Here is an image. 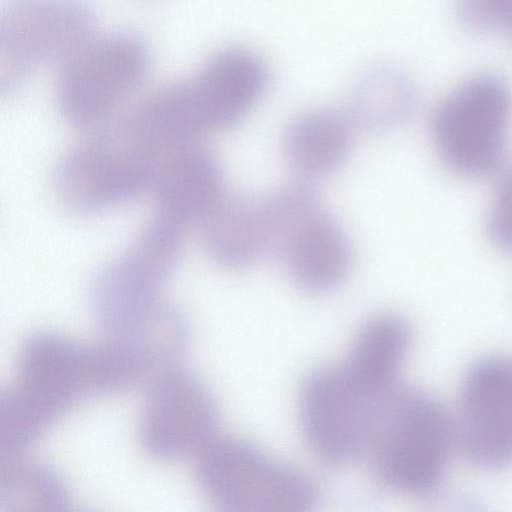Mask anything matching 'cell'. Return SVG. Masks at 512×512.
<instances>
[{
  "instance_id": "6da1fadb",
  "label": "cell",
  "mask_w": 512,
  "mask_h": 512,
  "mask_svg": "<svg viewBox=\"0 0 512 512\" xmlns=\"http://www.w3.org/2000/svg\"><path fill=\"white\" fill-rule=\"evenodd\" d=\"M456 440V423L438 398L398 387L379 411L366 456L383 487L429 498L442 487Z\"/></svg>"
},
{
  "instance_id": "7a4b0ae2",
  "label": "cell",
  "mask_w": 512,
  "mask_h": 512,
  "mask_svg": "<svg viewBox=\"0 0 512 512\" xmlns=\"http://www.w3.org/2000/svg\"><path fill=\"white\" fill-rule=\"evenodd\" d=\"M270 80L264 59L245 47L209 57L194 73L150 96L154 118L173 141H201L238 123L264 95Z\"/></svg>"
},
{
  "instance_id": "3957f363",
  "label": "cell",
  "mask_w": 512,
  "mask_h": 512,
  "mask_svg": "<svg viewBox=\"0 0 512 512\" xmlns=\"http://www.w3.org/2000/svg\"><path fill=\"white\" fill-rule=\"evenodd\" d=\"M151 68L146 42L130 32L92 35L60 64L56 103L72 127L89 132L115 121Z\"/></svg>"
},
{
  "instance_id": "277c9868",
  "label": "cell",
  "mask_w": 512,
  "mask_h": 512,
  "mask_svg": "<svg viewBox=\"0 0 512 512\" xmlns=\"http://www.w3.org/2000/svg\"><path fill=\"white\" fill-rule=\"evenodd\" d=\"M195 479L215 506L229 512H305L318 501L305 472L232 436L216 435L202 448Z\"/></svg>"
},
{
  "instance_id": "5b68a950",
  "label": "cell",
  "mask_w": 512,
  "mask_h": 512,
  "mask_svg": "<svg viewBox=\"0 0 512 512\" xmlns=\"http://www.w3.org/2000/svg\"><path fill=\"white\" fill-rule=\"evenodd\" d=\"M163 155L117 118L60 158L54 172L56 194L77 213L129 203L152 190Z\"/></svg>"
},
{
  "instance_id": "8992f818",
  "label": "cell",
  "mask_w": 512,
  "mask_h": 512,
  "mask_svg": "<svg viewBox=\"0 0 512 512\" xmlns=\"http://www.w3.org/2000/svg\"><path fill=\"white\" fill-rule=\"evenodd\" d=\"M3 393L44 432L91 396L106 395L99 343L84 344L52 331L25 338L16 378Z\"/></svg>"
},
{
  "instance_id": "52a82bcc",
  "label": "cell",
  "mask_w": 512,
  "mask_h": 512,
  "mask_svg": "<svg viewBox=\"0 0 512 512\" xmlns=\"http://www.w3.org/2000/svg\"><path fill=\"white\" fill-rule=\"evenodd\" d=\"M512 120V93L492 74L457 86L433 111L431 133L443 163L468 178H481L502 165Z\"/></svg>"
},
{
  "instance_id": "ba28073f",
  "label": "cell",
  "mask_w": 512,
  "mask_h": 512,
  "mask_svg": "<svg viewBox=\"0 0 512 512\" xmlns=\"http://www.w3.org/2000/svg\"><path fill=\"white\" fill-rule=\"evenodd\" d=\"M183 228L156 217L129 247L93 276L89 301L104 337L119 334L161 299L183 252Z\"/></svg>"
},
{
  "instance_id": "9c48e42d",
  "label": "cell",
  "mask_w": 512,
  "mask_h": 512,
  "mask_svg": "<svg viewBox=\"0 0 512 512\" xmlns=\"http://www.w3.org/2000/svg\"><path fill=\"white\" fill-rule=\"evenodd\" d=\"M269 213L273 255L296 285L325 293L342 284L352 263L350 243L306 183L270 193Z\"/></svg>"
},
{
  "instance_id": "30bf717a",
  "label": "cell",
  "mask_w": 512,
  "mask_h": 512,
  "mask_svg": "<svg viewBox=\"0 0 512 512\" xmlns=\"http://www.w3.org/2000/svg\"><path fill=\"white\" fill-rule=\"evenodd\" d=\"M87 0H6L0 19V91L16 94L44 65L61 64L93 34Z\"/></svg>"
},
{
  "instance_id": "8fae6325",
  "label": "cell",
  "mask_w": 512,
  "mask_h": 512,
  "mask_svg": "<svg viewBox=\"0 0 512 512\" xmlns=\"http://www.w3.org/2000/svg\"><path fill=\"white\" fill-rule=\"evenodd\" d=\"M383 402L357 387L340 364L312 371L299 398L300 427L310 451L333 467L365 457Z\"/></svg>"
},
{
  "instance_id": "7c38bea8",
  "label": "cell",
  "mask_w": 512,
  "mask_h": 512,
  "mask_svg": "<svg viewBox=\"0 0 512 512\" xmlns=\"http://www.w3.org/2000/svg\"><path fill=\"white\" fill-rule=\"evenodd\" d=\"M218 420V407L207 386L193 372L176 365L147 383L139 442L155 459H183L197 455L216 436Z\"/></svg>"
},
{
  "instance_id": "4fadbf2b",
  "label": "cell",
  "mask_w": 512,
  "mask_h": 512,
  "mask_svg": "<svg viewBox=\"0 0 512 512\" xmlns=\"http://www.w3.org/2000/svg\"><path fill=\"white\" fill-rule=\"evenodd\" d=\"M457 440L484 470L512 464V357L487 356L467 370L461 388Z\"/></svg>"
},
{
  "instance_id": "5bb4252c",
  "label": "cell",
  "mask_w": 512,
  "mask_h": 512,
  "mask_svg": "<svg viewBox=\"0 0 512 512\" xmlns=\"http://www.w3.org/2000/svg\"><path fill=\"white\" fill-rule=\"evenodd\" d=\"M151 191L157 216L181 228L201 226L226 197L221 166L201 141L167 150Z\"/></svg>"
},
{
  "instance_id": "9a60e30c",
  "label": "cell",
  "mask_w": 512,
  "mask_h": 512,
  "mask_svg": "<svg viewBox=\"0 0 512 512\" xmlns=\"http://www.w3.org/2000/svg\"><path fill=\"white\" fill-rule=\"evenodd\" d=\"M412 339V329L401 316H374L360 327L340 365L357 387L382 402L399 387Z\"/></svg>"
},
{
  "instance_id": "2e32d148",
  "label": "cell",
  "mask_w": 512,
  "mask_h": 512,
  "mask_svg": "<svg viewBox=\"0 0 512 512\" xmlns=\"http://www.w3.org/2000/svg\"><path fill=\"white\" fill-rule=\"evenodd\" d=\"M207 256L226 268L248 267L272 255V240L264 198L225 197L201 225Z\"/></svg>"
},
{
  "instance_id": "e0dca14e",
  "label": "cell",
  "mask_w": 512,
  "mask_h": 512,
  "mask_svg": "<svg viewBox=\"0 0 512 512\" xmlns=\"http://www.w3.org/2000/svg\"><path fill=\"white\" fill-rule=\"evenodd\" d=\"M354 128L347 112L333 109L306 112L295 118L285 131V160L303 183L326 178L345 163L352 148Z\"/></svg>"
},
{
  "instance_id": "ac0fdd59",
  "label": "cell",
  "mask_w": 512,
  "mask_h": 512,
  "mask_svg": "<svg viewBox=\"0 0 512 512\" xmlns=\"http://www.w3.org/2000/svg\"><path fill=\"white\" fill-rule=\"evenodd\" d=\"M416 90L406 74L388 64H375L355 80L348 110L355 126L383 131L402 124L416 106Z\"/></svg>"
},
{
  "instance_id": "d6986e66",
  "label": "cell",
  "mask_w": 512,
  "mask_h": 512,
  "mask_svg": "<svg viewBox=\"0 0 512 512\" xmlns=\"http://www.w3.org/2000/svg\"><path fill=\"white\" fill-rule=\"evenodd\" d=\"M70 506L68 487L51 467L20 457L1 461L0 512H57Z\"/></svg>"
},
{
  "instance_id": "ffe728a7",
  "label": "cell",
  "mask_w": 512,
  "mask_h": 512,
  "mask_svg": "<svg viewBox=\"0 0 512 512\" xmlns=\"http://www.w3.org/2000/svg\"><path fill=\"white\" fill-rule=\"evenodd\" d=\"M456 10L461 23L476 32L508 29L512 22V0H457Z\"/></svg>"
},
{
  "instance_id": "44dd1931",
  "label": "cell",
  "mask_w": 512,
  "mask_h": 512,
  "mask_svg": "<svg viewBox=\"0 0 512 512\" xmlns=\"http://www.w3.org/2000/svg\"><path fill=\"white\" fill-rule=\"evenodd\" d=\"M488 233L498 247L512 252V171L502 179L493 198Z\"/></svg>"
},
{
  "instance_id": "7402d4cb",
  "label": "cell",
  "mask_w": 512,
  "mask_h": 512,
  "mask_svg": "<svg viewBox=\"0 0 512 512\" xmlns=\"http://www.w3.org/2000/svg\"><path fill=\"white\" fill-rule=\"evenodd\" d=\"M508 29L510 30V32L512 33V22L510 23Z\"/></svg>"
}]
</instances>
